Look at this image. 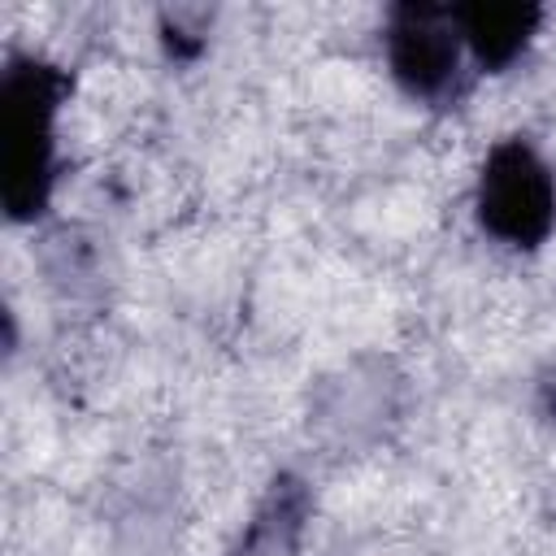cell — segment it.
I'll return each instance as SVG.
<instances>
[{
  "mask_svg": "<svg viewBox=\"0 0 556 556\" xmlns=\"http://www.w3.org/2000/svg\"><path fill=\"white\" fill-rule=\"evenodd\" d=\"M70 96V74L39 56H9L0 83V161H4V213L35 222L48 208L56 182V113Z\"/></svg>",
  "mask_w": 556,
  "mask_h": 556,
  "instance_id": "1",
  "label": "cell"
},
{
  "mask_svg": "<svg viewBox=\"0 0 556 556\" xmlns=\"http://www.w3.org/2000/svg\"><path fill=\"white\" fill-rule=\"evenodd\" d=\"M478 226L508 248H539L556 226V174L539 148L521 135L500 139L478 174L473 191Z\"/></svg>",
  "mask_w": 556,
  "mask_h": 556,
  "instance_id": "2",
  "label": "cell"
},
{
  "mask_svg": "<svg viewBox=\"0 0 556 556\" xmlns=\"http://www.w3.org/2000/svg\"><path fill=\"white\" fill-rule=\"evenodd\" d=\"M382 52L404 96L421 104H452L465 91V39L452 4L404 0L387 13Z\"/></svg>",
  "mask_w": 556,
  "mask_h": 556,
  "instance_id": "3",
  "label": "cell"
},
{
  "mask_svg": "<svg viewBox=\"0 0 556 556\" xmlns=\"http://www.w3.org/2000/svg\"><path fill=\"white\" fill-rule=\"evenodd\" d=\"M452 17H456V30L465 39V52L478 70L486 74H500L508 70L534 39L539 22H543V9L539 4H452Z\"/></svg>",
  "mask_w": 556,
  "mask_h": 556,
  "instance_id": "4",
  "label": "cell"
},
{
  "mask_svg": "<svg viewBox=\"0 0 556 556\" xmlns=\"http://www.w3.org/2000/svg\"><path fill=\"white\" fill-rule=\"evenodd\" d=\"M308 486L295 478V473H278L252 517V526L243 530V543L235 556H291L300 534H304V521H308Z\"/></svg>",
  "mask_w": 556,
  "mask_h": 556,
  "instance_id": "5",
  "label": "cell"
}]
</instances>
